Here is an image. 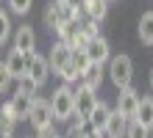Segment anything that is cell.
<instances>
[{
  "instance_id": "6da1fadb",
  "label": "cell",
  "mask_w": 153,
  "mask_h": 138,
  "mask_svg": "<svg viewBox=\"0 0 153 138\" xmlns=\"http://www.w3.org/2000/svg\"><path fill=\"white\" fill-rule=\"evenodd\" d=\"M50 108H53V119L56 122H70L75 116V88H70L67 83L59 86L50 97Z\"/></svg>"
},
{
  "instance_id": "7a4b0ae2",
  "label": "cell",
  "mask_w": 153,
  "mask_h": 138,
  "mask_svg": "<svg viewBox=\"0 0 153 138\" xmlns=\"http://www.w3.org/2000/svg\"><path fill=\"white\" fill-rule=\"evenodd\" d=\"M109 77L117 86V91L128 88L131 80H134V61L128 58V55H114V58L109 61Z\"/></svg>"
},
{
  "instance_id": "3957f363",
  "label": "cell",
  "mask_w": 153,
  "mask_h": 138,
  "mask_svg": "<svg viewBox=\"0 0 153 138\" xmlns=\"http://www.w3.org/2000/svg\"><path fill=\"white\" fill-rule=\"evenodd\" d=\"M97 102H100V99H97L95 88H89L86 83H81V86L75 88V116H81V119H89Z\"/></svg>"
},
{
  "instance_id": "277c9868",
  "label": "cell",
  "mask_w": 153,
  "mask_h": 138,
  "mask_svg": "<svg viewBox=\"0 0 153 138\" xmlns=\"http://www.w3.org/2000/svg\"><path fill=\"white\" fill-rule=\"evenodd\" d=\"M31 127L33 130H45V127H50L56 119H53V108H50V99H42L36 97L33 99V108H31Z\"/></svg>"
},
{
  "instance_id": "5b68a950",
  "label": "cell",
  "mask_w": 153,
  "mask_h": 138,
  "mask_svg": "<svg viewBox=\"0 0 153 138\" xmlns=\"http://www.w3.org/2000/svg\"><path fill=\"white\" fill-rule=\"evenodd\" d=\"M139 91L134 88V86H128V88H123L120 94H117V110L128 119V122H134L137 119V110H139Z\"/></svg>"
},
{
  "instance_id": "8992f818",
  "label": "cell",
  "mask_w": 153,
  "mask_h": 138,
  "mask_svg": "<svg viewBox=\"0 0 153 138\" xmlns=\"http://www.w3.org/2000/svg\"><path fill=\"white\" fill-rule=\"evenodd\" d=\"M50 75V61L39 53H28V77L36 83V86H45V80Z\"/></svg>"
},
{
  "instance_id": "52a82bcc",
  "label": "cell",
  "mask_w": 153,
  "mask_h": 138,
  "mask_svg": "<svg viewBox=\"0 0 153 138\" xmlns=\"http://www.w3.org/2000/svg\"><path fill=\"white\" fill-rule=\"evenodd\" d=\"M48 61H50V72H59L67 66L70 61H73V50H70V44H64V42H56L50 47V55H48Z\"/></svg>"
},
{
  "instance_id": "ba28073f",
  "label": "cell",
  "mask_w": 153,
  "mask_h": 138,
  "mask_svg": "<svg viewBox=\"0 0 153 138\" xmlns=\"http://www.w3.org/2000/svg\"><path fill=\"white\" fill-rule=\"evenodd\" d=\"M86 55H89L92 64H103V61H109L111 47H109V42H106L103 36H92V39L86 42Z\"/></svg>"
},
{
  "instance_id": "9c48e42d",
  "label": "cell",
  "mask_w": 153,
  "mask_h": 138,
  "mask_svg": "<svg viewBox=\"0 0 153 138\" xmlns=\"http://www.w3.org/2000/svg\"><path fill=\"white\" fill-rule=\"evenodd\" d=\"M33 44H36V33H33V28L31 25H20L17 28V33H14V50H20V53H33Z\"/></svg>"
},
{
  "instance_id": "30bf717a",
  "label": "cell",
  "mask_w": 153,
  "mask_h": 138,
  "mask_svg": "<svg viewBox=\"0 0 153 138\" xmlns=\"http://www.w3.org/2000/svg\"><path fill=\"white\" fill-rule=\"evenodd\" d=\"M6 66H8V72H11L14 80L25 77V75H28V55L20 53V50H11V53H8V58H6Z\"/></svg>"
},
{
  "instance_id": "8fae6325",
  "label": "cell",
  "mask_w": 153,
  "mask_h": 138,
  "mask_svg": "<svg viewBox=\"0 0 153 138\" xmlns=\"http://www.w3.org/2000/svg\"><path fill=\"white\" fill-rule=\"evenodd\" d=\"M109 116H111V108L100 99V102L95 105L92 116L86 119V122H89V130H92V133H103V130H106V124H109Z\"/></svg>"
},
{
  "instance_id": "7c38bea8",
  "label": "cell",
  "mask_w": 153,
  "mask_h": 138,
  "mask_svg": "<svg viewBox=\"0 0 153 138\" xmlns=\"http://www.w3.org/2000/svg\"><path fill=\"white\" fill-rule=\"evenodd\" d=\"M125 133H128V119H125L120 110H111L109 124H106L103 135H106V138H125Z\"/></svg>"
},
{
  "instance_id": "4fadbf2b",
  "label": "cell",
  "mask_w": 153,
  "mask_h": 138,
  "mask_svg": "<svg viewBox=\"0 0 153 138\" xmlns=\"http://www.w3.org/2000/svg\"><path fill=\"white\" fill-rule=\"evenodd\" d=\"M33 99L36 97H31V94H17L11 97V108H14V116H17V122H25V119H31V108H33Z\"/></svg>"
},
{
  "instance_id": "5bb4252c",
  "label": "cell",
  "mask_w": 153,
  "mask_h": 138,
  "mask_svg": "<svg viewBox=\"0 0 153 138\" xmlns=\"http://www.w3.org/2000/svg\"><path fill=\"white\" fill-rule=\"evenodd\" d=\"M81 6H84V14L95 22H103L109 14V0H81Z\"/></svg>"
},
{
  "instance_id": "9a60e30c",
  "label": "cell",
  "mask_w": 153,
  "mask_h": 138,
  "mask_svg": "<svg viewBox=\"0 0 153 138\" xmlns=\"http://www.w3.org/2000/svg\"><path fill=\"white\" fill-rule=\"evenodd\" d=\"M134 122H139L142 127L153 130V97H142L139 99V110H137V119H134Z\"/></svg>"
},
{
  "instance_id": "2e32d148",
  "label": "cell",
  "mask_w": 153,
  "mask_h": 138,
  "mask_svg": "<svg viewBox=\"0 0 153 138\" xmlns=\"http://www.w3.org/2000/svg\"><path fill=\"white\" fill-rule=\"evenodd\" d=\"M81 80H84L89 88L97 91V88H100V83H103V64H92V66L84 72V77H81Z\"/></svg>"
},
{
  "instance_id": "e0dca14e",
  "label": "cell",
  "mask_w": 153,
  "mask_h": 138,
  "mask_svg": "<svg viewBox=\"0 0 153 138\" xmlns=\"http://www.w3.org/2000/svg\"><path fill=\"white\" fill-rule=\"evenodd\" d=\"M139 39L145 44H153V11L139 17Z\"/></svg>"
},
{
  "instance_id": "ac0fdd59",
  "label": "cell",
  "mask_w": 153,
  "mask_h": 138,
  "mask_svg": "<svg viewBox=\"0 0 153 138\" xmlns=\"http://www.w3.org/2000/svg\"><path fill=\"white\" fill-rule=\"evenodd\" d=\"M86 127H89V122H86V119L75 116V122L70 119V127H67V138H86V135H89V133H86Z\"/></svg>"
},
{
  "instance_id": "d6986e66",
  "label": "cell",
  "mask_w": 153,
  "mask_h": 138,
  "mask_svg": "<svg viewBox=\"0 0 153 138\" xmlns=\"http://www.w3.org/2000/svg\"><path fill=\"white\" fill-rule=\"evenodd\" d=\"M73 64H75V69L81 72V77H84V72L92 66V61H89L86 50H73Z\"/></svg>"
},
{
  "instance_id": "ffe728a7",
  "label": "cell",
  "mask_w": 153,
  "mask_h": 138,
  "mask_svg": "<svg viewBox=\"0 0 153 138\" xmlns=\"http://www.w3.org/2000/svg\"><path fill=\"white\" fill-rule=\"evenodd\" d=\"M59 77H61V80H64V83H67V86H70V83H75V80H81V72L75 69V64H73V61H70V64H67V66H64V69H61V72H59Z\"/></svg>"
},
{
  "instance_id": "44dd1931",
  "label": "cell",
  "mask_w": 153,
  "mask_h": 138,
  "mask_svg": "<svg viewBox=\"0 0 153 138\" xmlns=\"http://www.w3.org/2000/svg\"><path fill=\"white\" fill-rule=\"evenodd\" d=\"M36 88H39V86H36V83H33L28 75L17 80V91H20V94H31V97H33V94H36Z\"/></svg>"
},
{
  "instance_id": "7402d4cb",
  "label": "cell",
  "mask_w": 153,
  "mask_h": 138,
  "mask_svg": "<svg viewBox=\"0 0 153 138\" xmlns=\"http://www.w3.org/2000/svg\"><path fill=\"white\" fill-rule=\"evenodd\" d=\"M150 130L148 127H142L139 122H128V133H125V138H148Z\"/></svg>"
},
{
  "instance_id": "603a6c76",
  "label": "cell",
  "mask_w": 153,
  "mask_h": 138,
  "mask_svg": "<svg viewBox=\"0 0 153 138\" xmlns=\"http://www.w3.org/2000/svg\"><path fill=\"white\" fill-rule=\"evenodd\" d=\"M45 25H48L50 31H56V28L61 25L59 14H56V8H53V3H48V8H45Z\"/></svg>"
},
{
  "instance_id": "cb8c5ba5",
  "label": "cell",
  "mask_w": 153,
  "mask_h": 138,
  "mask_svg": "<svg viewBox=\"0 0 153 138\" xmlns=\"http://www.w3.org/2000/svg\"><path fill=\"white\" fill-rule=\"evenodd\" d=\"M8 33H11V20H8L6 11H0V44L8 42Z\"/></svg>"
},
{
  "instance_id": "d4e9b609",
  "label": "cell",
  "mask_w": 153,
  "mask_h": 138,
  "mask_svg": "<svg viewBox=\"0 0 153 138\" xmlns=\"http://www.w3.org/2000/svg\"><path fill=\"white\" fill-rule=\"evenodd\" d=\"M8 6H11L14 14H28L31 6H33V0H8Z\"/></svg>"
},
{
  "instance_id": "484cf974",
  "label": "cell",
  "mask_w": 153,
  "mask_h": 138,
  "mask_svg": "<svg viewBox=\"0 0 153 138\" xmlns=\"http://www.w3.org/2000/svg\"><path fill=\"white\" fill-rule=\"evenodd\" d=\"M14 77H11V72H8V66H6V61L0 64V91H8V83H11Z\"/></svg>"
},
{
  "instance_id": "4316f807",
  "label": "cell",
  "mask_w": 153,
  "mask_h": 138,
  "mask_svg": "<svg viewBox=\"0 0 153 138\" xmlns=\"http://www.w3.org/2000/svg\"><path fill=\"white\" fill-rule=\"evenodd\" d=\"M36 138H59L56 130H53V124L50 127H45V130H36Z\"/></svg>"
},
{
  "instance_id": "83f0119b",
  "label": "cell",
  "mask_w": 153,
  "mask_h": 138,
  "mask_svg": "<svg viewBox=\"0 0 153 138\" xmlns=\"http://www.w3.org/2000/svg\"><path fill=\"white\" fill-rule=\"evenodd\" d=\"M86 138H106V135H103V133H89Z\"/></svg>"
},
{
  "instance_id": "f1b7e54d",
  "label": "cell",
  "mask_w": 153,
  "mask_h": 138,
  "mask_svg": "<svg viewBox=\"0 0 153 138\" xmlns=\"http://www.w3.org/2000/svg\"><path fill=\"white\" fill-rule=\"evenodd\" d=\"M150 88H153V69H150Z\"/></svg>"
},
{
  "instance_id": "f546056e",
  "label": "cell",
  "mask_w": 153,
  "mask_h": 138,
  "mask_svg": "<svg viewBox=\"0 0 153 138\" xmlns=\"http://www.w3.org/2000/svg\"><path fill=\"white\" fill-rule=\"evenodd\" d=\"M0 138H14V133H11V135H0Z\"/></svg>"
}]
</instances>
